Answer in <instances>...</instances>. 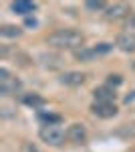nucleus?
<instances>
[{"label":"nucleus","instance_id":"obj_22","mask_svg":"<svg viewBox=\"0 0 135 152\" xmlns=\"http://www.w3.org/2000/svg\"><path fill=\"white\" fill-rule=\"evenodd\" d=\"M26 26H30V28H34V26H38V20H36V18H26Z\"/></svg>","mask_w":135,"mask_h":152},{"label":"nucleus","instance_id":"obj_3","mask_svg":"<svg viewBox=\"0 0 135 152\" xmlns=\"http://www.w3.org/2000/svg\"><path fill=\"white\" fill-rule=\"evenodd\" d=\"M22 83L18 81L6 67H0V94L2 95H16L20 91Z\"/></svg>","mask_w":135,"mask_h":152},{"label":"nucleus","instance_id":"obj_2","mask_svg":"<svg viewBox=\"0 0 135 152\" xmlns=\"http://www.w3.org/2000/svg\"><path fill=\"white\" fill-rule=\"evenodd\" d=\"M38 136H40V140L46 142L48 146L58 148V146H63V144H65L67 132L61 128V124H51V126H43V128L38 130Z\"/></svg>","mask_w":135,"mask_h":152},{"label":"nucleus","instance_id":"obj_18","mask_svg":"<svg viewBox=\"0 0 135 152\" xmlns=\"http://www.w3.org/2000/svg\"><path fill=\"white\" fill-rule=\"evenodd\" d=\"M113 47H115L113 43H99L97 47H93V49H95V53H97V57H99V55H107V53H111Z\"/></svg>","mask_w":135,"mask_h":152},{"label":"nucleus","instance_id":"obj_9","mask_svg":"<svg viewBox=\"0 0 135 152\" xmlns=\"http://www.w3.org/2000/svg\"><path fill=\"white\" fill-rule=\"evenodd\" d=\"M93 97L99 104H115L117 94H115V89L109 87V85H101V87H95L93 89Z\"/></svg>","mask_w":135,"mask_h":152},{"label":"nucleus","instance_id":"obj_21","mask_svg":"<svg viewBox=\"0 0 135 152\" xmlns=\"http://www.w3.org/2000/svg\"><path fill=\"white\" fill-rule=\"evenodd\" d=\"M20 152H43L36 144H32V142H24L22 148H20Z\"/></svg>","mask_w":135,"mask_h":152},{"label":"nucleus","instance_id":"obj_10","mask_svg":"<svg viewBox=\"0 0 135 152\" xmlns=\"http://www.w3.org/2000/svg\"><path fill=\"white\" fill-rule=\"evenodd\" d=\"M115 47L123 53H135V33H121L115 39Z\"/></svg>","mask_w":135,"mask_h":152},{"label":"nucleus","instance_id":"obj_15","mask_svg":"<svg viewBox=\"0 0 135 152\" xmlns=\"http://www.w3.org/2000/svg\"><path fill=\"white\" fill-rule=\"evenodd\" d=\"M107 2H103V0H89V2H85V8L87 10H93V12H105L107 10Z\"/></svg>","mask_w":135,"mask_h":152},{"label":"nucleus","instance_id":"obj_12","mask_svg":"<svg viewBox=\"0 0 135 152\" xmlns=\"http://www.w3.org/2000/svg\"><path fill=\"white\" fill-rule=\"evenodd\" d=\"M20 99H22L24 105H30V107H43V105L46 104V99L38 94H24Z\"/></svg>","mask_w":135,"mask_h":152},{"label":"nucleus","instance_id":"obj_8","mask_svg":"<svg viewBox=\"0 0 135 152\" xmlns=\"http://www.w3.org/2000/svg\"><path fill=\"white\" fill-rule=\"evenodd\" d=\"M117 105L115 104H99V102H93L91 104V114L101 120H109V118H115L117 116Z\"/></svg>","mask_w":135,"mask_h":152},{"label":"nucleus","instance_id":"obj_11","mask_svg":"<svg viewBox=\"0 0 135 152\" xmlns=\"http://www.w3.org/2000/svg\"><path fill=\"white\" fill-rule=\"evenodd\" d=\"M10 8L14 14H22V16H28V14H32L36 8H38V4L36 2H28V0H16V2H12Z\"/></svg>","mask_w":135,"mask_h":152},{"label":"nucleus","instance_id":"obj_19","mask_svg":"<svg viewBox=\"0 0 135 152\" xmlns=\"http://www.w3.org/2000/svg\"><path fill=\"white\" fill-rule=\"evenodd\" d=\"M121 83H123V77H121V75H117V73H115V75L111 73V75L107 77V85H109V87H113V89H115V87H119Z\"/></svg>","mask_w":135,"mask_h":152},{"label":"nucleus","instance_id":"obj_13","mask_svg":"<svg viewBox=\"0 0 135 152\" xmlns=\"http://www.w3.org/2000/svg\"><path fill=\"white\" fill-rule=\"evenodd\" d=\"M20 35H22V28L16 26V24H4V26H0V37L2 39H18Z\"/></svg>","mask_w":135,"mask_h":152},{"label":"nucleus","instance_id":"obj_16","mask_svg":"<svg viewBox=\"0 0 135 152\" xmlns=\"http://www.w3.org/2000/svg\"><path fill=\"white\" fill-rule=\"evenodd\" d=\"M38 120L43 122V126H51V124H58L61 116L58 114H38Z\"/></svg>","mask_w":135,"mask_h":152},{"label":"nucleus","instance_id":"obj_6","mask_svg":"<svg viewBox=\"0 0 135 152\" xmlns=\"http://www.w3.org/2000/svg\"><path fill=\"white\" fill-rule=\"evenodd\" d=\"M131 14V8L127 2H113L105 10V18L107 20H119V18H127Z\"/></svg>","mask_w":135,"mask_h":152},{"label":"nucleus","instance_id":"obj_1","mask_svg":"<svg viewBox=\"0 0 135 152\" xmlns=\"http://www.w3.org/2000/svg\"><path fill=\"white\" fill-rule=\"evenodd\" d=\"M83 43H85V37L81 31H75V28H61V31H55L46 37V45L53 49H58V51H79L83 49Z\"/></svg>","mask_w":135,"mask_h":152},{"label":"nucleus","instance_id":"obj_17","mask_svg":"<svg viewBox=\"0 0 135 152\" xmlns=\"http://www.w3.org/2000/svg\"><path fill=\"white\" fill-rule=\"evenodd\" d=\"M117 134L123 136V138H135V124H125V126H121Z\"/></svg>","mask_w":135,"mask_h":152},{"label":"nucleus","instance_id":"obj_4","mask_svg":"<svg viewBox=\"0 0 135 152\" xmlns=\"http://www.w3.org/2000/svg\"><path fill=\"white\" fill-rule=\"evenodd\" d=\"M38 65H40V67H45V69H48V71H58V69H63L65 59L61 57L58 53L45 51V53H40V55H38Z\"/></svg>","mask_w":135,"mask_h":152},{"label":"nucleus","instance_id":"obj_23","mask_svg":"<svg viewBox=\"0 0 135 152\" xmlns=\"http://www.w3.org/2000/svg\"><path fill=\"white\" fill-rule=\"evenodd\" d=\"M133 71H135V61H133Z\"/></svg>","mask_w":135,"mask_h":152},{"label":"nucleus","instance_id":"obj_5","mask_svg":"<svg viewBox=\"0 0 135 152\" xmlns=\"http://www.w3.org/2000/svg\"><path fill=\"white\" fill-rule=\"evenodd\" d=\"M87 138H89V132H87V126L85 124L75 122V124H71L67 128V140L73 142V144H85Z\"/></svg>","mask_w":135,"mask_h":152},{"label":"nucleus","instance_id":"obj_20","mask_svg":"<svg viewBox=\"0 0 135 152\" xmlns=\"http://www.w3.org/2000/svg\"><path fill=\"white\" fill-rule=\"evenodd\" d=\"M123 28H125V33H133V31H135V12H131V14L125 18Z\"/></svg>","mask_w":135,"mask_h":152},{"label":"nucleus","instance_id":"obj_14","mask_svg":"<svg viewBox=\"0 0 135 152\" xmlns=\"http://www.w3.org/2000/svg\"><path fill=\"white\" fill-rule=\"evenodd\" d=\"M97 57V53H95V49H79V51H75V59L77 61H83V63H89L93 59Z\"/></svg>","mask_w":135,"mask_h":152},{"label":"nucleus","instance_id":"obj_7","mask_svg":"<svg viewBox=\"0 0 135 152\" xmlns=\"http://www.w3.org/2000/svg\"><path fill=\"white\" fill-rule=\"evenodd\" d=\"M58 81L63 85H67V87H79L87 81V73H83V71H65V73L58 75Z\"/></svg>","mask_w":135,"mask_h":152}]
</instances>
